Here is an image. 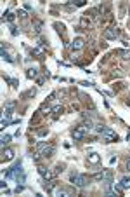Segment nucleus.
Instances as JSON below:
<instances>
[{"mask_svg": "<svg viewBox=\"0 0 130 197\" xmlns=\"http://www.w3.org/2000/svg\"><path fill=\"white\" fill-rule=\"evenodd\" d=\"M125 169H127V171H129V173H130V159H129V160H127V164H125Z\"/></svg>", "mask_w": 130, "mask_h": 197, "instance_id": "35", "label": "nucleus"}, {"mask_svg": "<svg viewBox=\"0 0 130 197\" xmlns=\"http://www.w3.org/2000/svg\"><path fill=\"white\" fill-rule=\"evenodd\" d=\"M18 16H21V18L24 19V18H26V12H24V11H19V12H18Z\"/></svg>", "mask_w": 130, "mask_h": 197, "instance_id": "34", "label": "nucleus"}, {"mask_svg": "<svg viewBox=\"0 0 130 197\" xmlns=\"http://www.w3.org/2000/svg\"><path fill=\"white\" fill-rule=\"evenodd\" d=\"M70 180H71V183H73L75 187H78V188H85L90 183V178H87L85 175H80V173H71Z\"/></svg>", "mask_w": 130, "mask_h": 197, "instance_id": "2", "label": "nucleus"}, {"mask_svg": "<svg viewBox=\"0 0 130 197\" xmlns=\"http://www.w3.org/2000/svg\"><path fill=\"white\" fill-rule=\"evenodd\" d=\"M114 54H116V56H121V59H130V51H127V49H118Z\"/></svg>", "mask_w": 130, "mask_h": 197, "instance_id": "12", "label": "nucleus"}, {"mask_svg": "<svg viewBox=\"0 0 130 197\" xmlns=\"http://www.w3.org/2000/svg\"><path fill=\"white\" fill-rule=\"evenodd\" d=\"M14 106H16V101H7V105H5V117H11V115H12Z\"/></svg>", "mask_w": 130, "mask_h": 197, "instance_id": "10", "label": "nucleus"}, {"mask_svg": "<svg viewBox=\"0 0 130 197\" xmlns=\"http://www.w3.org/2000/svg\"><path fill=\"white\" fill-rule=\"evenodd\" d=\"M87 162H89V164H99V162H101V155L95 154V152H92V154H89Z\"/></svg>", "mask_w": 130, "mask_h": 197, "instance_id": "9", "label": "nucleus"}, {"mask_svg": "<svg viewBox=\"0 0 130 197\" xmlns=\"http://www.w3.org/2000/svg\"><path fill=\"white\" fill-rule=\"evenodd\" d=\"M123 75H125V73H123L121 70H116V68L113 70V77H123Z\"/></svg>", "mask_w": 130, "mask_h": 197, "instance_id": "25", "label": "nucleus"}, {"mask_svg": "<svg viewBox=\"0 0 130 197\" xmlns=\"http://www.w3.org/2000/svg\"><path fill=\"white\" fill-rule=\"evenodd\" d=\"M54 194H56L57 197H63V196L70 197V196H73V194H75V190L71 188V187H64V188H56V190H54Z\"/></svg>", "mask_w": 130, "mask_h": 197, "instance_id": "4", "label": "nucleus"}, {"mask_svg": "<svg viewBox=\"0 0 130 197\" xmlns=\"http://www.w3.org/2000/svg\"><path fill=\"white\" fill-rule=\"evenodd\" d=\"M23 190H24V185H18V188H16V192H23Z\"/></svg>", "mask_w": 130, "mask_h": 197, "instance_id": "33", "label": "nucleus"}, {"mask_svg": "<svg viewBox=\"0 0 130 197\" xmlns=\"http://www.w3.org/2000/svg\"><path fill=\"white\" fill-rule=\"evenodd\" d=\"M50 112H52V108H50L49 105H42V108H40V114H42V115H49Z\"/></svg>", "mask_w": 130, "mask_h": 197, "instance_id": "17", "label": "nucleus"}, {"mask_svg": "<svg viewBox=\"0 0 130 197\" xmlns=\"http://www.w3.org/2000/svg\"><path fill=\"white\" fill-rule=\"evenodd\" d=\"M42 28H43V23L42 21H35V33H42Z\"/></svg>", "mask_w": 130, "mask_h": 197, "instance_id": "20", "label": "nucleus"}, {"mask_svg": "<svg viewBox=\"0 0 130 197\" xmlns=\"http://www.w3.org/2000/svg\"><path fill=\"white\" fill-rule=\"evenodd\" d=\"M102 35H104V39L113 40V39H116V37H120V30L116 26H106L104 32H102Z\"/></svg>", "mask_w": 130, "mask_h": 197, "instance_id": "3", "label": "nucleus"}, {"mask_svg": "<svg viewBox=\"0 0 130 197\" xmlns=\"http://www.w3.org/2000/svg\"><path fill=\"white\" fill-rule=\"evenodd\" d=\"M43 82H45V79H43V77H38V79H37V84H38V86H43Z\"/></svg>", "mask_w": 130, "mask_h": 197, "instance_id": "31", "label": "nucleus"}, {"mask_svg": "<svg viewBox=\"0 0 130 197\" xmlns=\"http://www.w3.org/2000/svg\"><path fill=\"white\" fill-rule=\"evenodd\" d=\"M125 87H127V86H125L123 82H116V84L113 86V91H114V93H120V91H123Z\"/></svg>", "mask_w": 130, "mask_h": 197, "instance_id": "16", "label": "nucleus"}, {"mask_svg": "<svg viewBox=\"0 0 130 197\" xmlns=\"http://www.w3.org/2000/svg\"><path fill=\"white\" fill-rule=\"evenodd\" d=\"M71 136H73L75 139H83V136H85V129H83L82 126H78L76 129H73V133H71Z\"/></svg>", "mask_w": 130, "mask_h": 197, "instance_id": "6", "label": "nucleus"}, {"mask_svg": "<svg viewBox=\"0 0 130 197\" xmlns=\"http://www.w3.org/2000/svg\"><path fill=\"white\" fill-rule=\"evenodd\" d=\"M26 75H28V79H37V75H38V70H37V68H28Z\"/></svg>", "mask_w": 130, "mask_h": 197, "instance_id": "14", "label": "nucleus"}, {"mask_svg": "<svg viewBox=\"0 0 130 197\" xmlns=\"http://www.w3.org/2000/svg\"><path fill=\"white\" fill-rule=\"evenodd\" d=\"M11 32H12V35H18L19 32H18V28L16 26H11Z\"/></svg>", "mask_w": 130, "mask_h": 197, "instance_id": "32", "label": "nucleus"}, {"mask_svg": "<svg viewBox=\"0 0 130 197\" xmlns=\"http://www.w3.org/2000/svg\"><path fill=\"white\" fill-rule=\"evenodd\" d=\"M95 131H97V133L102 136V139H104L106 143H116V141L120 139V138H118V134L113 131L111 127H106V126H97V127H95Z\"/></svg>", "mask_w": 130, "mask_h": 197, "instance_id": "1", "label": "nucleus"}, {"mask_svg": "<svg viewBox=\"0 0 130 197\" xmlns=\"http://www.w3.org/2000/svg\"><path fill=\"white\" fill-rule=\"evenodd\" d=\"M121 187H123V190H127V188H130V178L129 176H125V178H121Z\"/></svg>", "mask_w": 130, "mask_h": 197, "instance_id": "18", "label": "nucleus"}, {"mask_svg": "<svg viewBox=\"0 0 130 197\" xmlns=\"http://www.w3.org/2000/svg\"><path fill=\"white\" fill-rule=\"evenodd\" d=\"M54 152H56V147H54V145H47L40 154H42V157L49 159V157H52V155H54Z\"/></svg>", "mask_w": 130, "mask_h": 197, "instance_id": "5", "label": "nucleus"}, {"mask_svg": "<svg viewBox=\"0 0 130 197\" xmlns=\"http://www.w3.org/2000/svg\"><path fill=\"white\" fill-rule=\"evenodd\" d=\"M0 54H2V59H4V61H7V63H12V58H11V56H9V54L4 51V49H2V52H0Z\"/></svg>", "mask_w": 130, "mask_h": 197, "instance_id": "22", "label": "nucleus"}, {"mask_svg": "<svg viewBox=\"0 0 130 197\" xmlns=\"http://www.w3.org/2000/svg\"><path fill=\"white\" fill-rule=\"evenodd\" d=\"M9 141H11V136H9V134H5V136H2V145H4V147H5V145H7Z\"/></svg>", "mask_w": 130, "mask_h": 197, "instance_id": "28", "label": "nucleus"}, {"mask_svg": "<svg viewBox=\"0 0 130 197\" xmlns=\"http://www.w3.org/2000/svg\"><path fill=\"white\" fill-rule=\"evenodd\" d=\"M54 26L57 28V32H59V33H63V35H64V24H59V23H56Z\"/></svg>", "mask_w": 130, "mask_h": 197, "instance_id": "27", "label": "nucleus"}, {"mask_svg": "<svg viewBox=\"0 0 130 197\" xmlns=\"http://www.w3.org/2000/svg\"><path fill=\"white\" fill-rule=\"evenodd\" d=\"M14 159V150L12 148H4L2 150V160H12Z\"/></svg>", "mask_w": 130, "mask_h": 197, "instance_id": "7", "label": "nucleus"}, {"mask_svg": "<svg viewBox=\"0 0 130 197\" xmlns=\"http://www.w3.org/2000/svg\"><path fill=\"white\" fill-rule=\"evenodd\" d=\"M4 80H5V82H9L12 87H18V86H19V82L16 79H11V77H5V75H4Z\"/></svg>", "mask_w": 130, "mask_h": 197, "instance_id": "19", "label": "nucleus"}, {"mask_svg": "<svg viewBox=\"0 0 130 197\" xmlns=\"http://www.w3.org/2000/svg\"><path fill=\"white\" fill-rule=\"evenodd\" d=\"M37 134H38V136H45V134H47V129H45V127L38 129V131H37Z\"/></svg>", "mask_w": 130, "mask_h": 197, "instance_id": "30", "label": "nucleus"}, {"mask_svg": "<svg viewBox=\"0 0 130 197\" xmlns=\"http://www.w3.org/2000/svg\"><path fill=\"white\" fill-rule=\"evenodd\" d=\"M83 45H85V40L83 39H75L71 42V49L73 51H80V49H83Z\"/></svg>", "mask_w": 130, "mask_h": 197, "instance_id": "8", "label": "nucleus"}, {"mask_svg": "<svg viewBox=\"0 0 130 197\" xmlns=\"http://www.w3.org/2000/svg\"><path fill=\"white\" fill-rule=\"evenodd\" d=\"M56 181H54V180H49V181H45V183H43V188H45V190H47V192H52V190H56Z\"/></svg>", "mask_w": 130, "mask_h": 197, "instance_id": "11", "label": "nucleus"}, {"mask_svg": "<svg viewBox=\"0 0 130 197\" xmlns=\"http://www.w3.org/2000/svg\"><path fill=\"white\" fill-rule=\"evenodd\" d=\"M35 94H37V91H35V89H30V91H26V93H23V94H21V99H26V98H33Z\"/></svg>", "mask_w": 130, "mask_h": 197, "instance_id": "15", "label": "nucleus"}, {"mask_svg": "<svg viewBox=\"0 0 130 197\" xmlns=\"http://www.w3.org/2000/svg\"><path fill=\"white\" fill-rule=\"evenodd\" d=\"M80 126H82V127H83L85 131H90V129L94 127V122L90 120V119H85V120H83V122H82Z\"/></svg>", "mask_w": 130, "mask_h": 197, "instance_id": "13", "label": "nucleus"}, {"mask_svg": "<svg viewBox=\"0 0 130 197\" xmlns=\"http://www.w3.org/2000/svg\"><path fill=\"white\" fill-rule=\"evenodd\" d=\"M63 169H64V164H57L56 168H54V175H59V173H63Z\"/></svg>", "mask_w": 130, "mask_h": 197, "instance_id": "24", "label": "nucleus"}, {"mask_svg": "<svg viewBox=\"0 0 130 197\" xmlns=\"http://www.w3.org/2000/svg\"><path fill=\"white\" fill-rule=\"evenodd\" d=\"M129 14H130V7H129Z\"/></svg>", "mask_w": 130, "mask_h": 197, "instance_id": "36", "label": "nucleus"}, {"mask_svg": "<svg viewBox=\"0 0 130 197\" xmlns=\"http://www.w3.org/2000/svg\"><path fill=\"white\" fill-rule=\"evenodd\" d=\"M24 173H23V169H21V171H19L18 173V176H16V180H18V183H24Z\"/></svg>", "mask_w": 130, "mask_h": 197, "instance_id": "23", "label": "nucleus"}, {"mask_svg": "<svg viewBox=\"0 0 130 197\" xmlns=\"http://www.w3.org/2000/svg\"><path fill=\"white\" fill-rule=\"evenodd\" d=\"M38 173H40V175L43 176V175L47 173V168H45V166H38Z\"/></svg>", "mask_w": 130, "mask_h": 197, "instance_id": "29", "label": "nucleus"}, {"mask_svg": "<svg viewBox=\"0 0 130 197\" xmlns=\"http://www.w3.org/2000/svg\"><path fill=\"white\" fill-rule=\"evenodd\" d=\"M52 114H56V117L59 114H63V105H56V106H52Z\"/></svg>", "mask_w": 130, "mask_h": 197, "instance_id": "21", "label": "nucleus"}, {"mask_svg": "<svg viewBox=\"0 0 130 197\" xmlns=\"http://www.w3.org/2000/svg\"><path fill=\"white\" fill-rule=\"evenodd\" d=\"M92 180H95V181H102V171L101 173H95L92 176Z\"/></svg>", "mask_w": 130, "mask_h": 197, "instance_id": "26", "label": "nucleus"}]
</instances>
